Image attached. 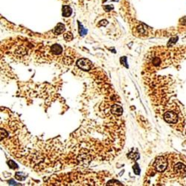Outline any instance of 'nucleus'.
Here are the masks:
<instances>
[{
	"label": "nucleus",
	"instance_id": "obj_8",
	"mask_svg": "<svg viewBox=\"0 0 186 186\" xmlns=\"http://www.w3.org/2000/svg\"><path fill=\"white\" fill-rule=\"evenodd\" d=\"M63 37H64V39L66 40V41H71L72 39H73V36H72V34H71V33H66V34H64V36H63Z\"/></svg>",
	"mask_w": 186,
	"mask_h": 186
},
{
	"label": "nucleus",
	"instance_id": "obj_10",
	"mask_svg": "<svg viewBox=\"0 0 186 186\" xmlns=\"http://www.w3.org/2000/svg\"><path fill=\"white\" fill-rule=\"evenodd\" d=\"M133 170H134V172H135L136 174H139V173H140V169H139L138 165H135L133 166Z\"/></svg>",
	"mask_w": 186,
	"mask_h": 186
},
{
	"label": "nucleus",
	"instance_id": "obj_1",
	"mask_svg": "<svg viewBox=\"0 0 186 186\" xmlns=\"http://www.w3.org/2000/svg\"><path fill=\"white\" fill-rule=\"evenodd\" d=\"M154 166L156 168V170L158 172H163L164 171L166 170L167 167H168V162L167 159L163 157V156H159L158 157L156 161H155V164Z\"/></svg>",
	"mask_w": 186,
	"mask_h": 186
},
{
	"label": "nucleus",
	"instance_id": "obj_5",
	"mask_svg": "<svg viewBox=\"0 0 186 186\" xmlns=\"http://www.w3.org/2000/svg\"><path fill=\"white\" fill-rule=\"evenodd\" d=\"M112 113H114V114H116L118 115H120L122 114L123 110H122V108L120 107V106L115 105V106H113V107H112Z\"/></svg>",
	"mask_w": 186,
	"mask_h": 186
},
{
	"label": "nucleus",
	"instance_id": "obj_6",
	"mask_svg": "<svg viewBox=\"0 0 186 186\" xmlns=\"http://www.w3.org/2000/svg\"><path fill=\"white\" fill-rule=\"evenodd\" d=\"M65 31V27H64V25H62V24H58L57 26H56V28L55 29V34H61V33H63V31Z\"/></svg>",
	"mask_w": 186,
	"mask_h": 186
},
{
	"label": "nucleus",
	"instance_id": "obj_2",
	"mask_svg": "<svg viewBox=\"0 0 186 186\" xmlns=\"http://www.w3.org/2000/svg\"><path fill=\"white\" fill-rule=\"evenodd\" d=\"M77 64L79 66V68H81L82 70H84V71H89V70H90L91 68H92V63L88 59H86V58L80 59L77 61Z\"/></svg>",
	"mask_w": 186,
	"mask_h": 186
},
{
	"label": "nucleus",
	"instance_id": "obj_11",
	"mask_svg": "<svg viewBox=\"0 0 186 186\" xmlns=\"http://www.w3.org/2000/svg\"><path fill=\"white\" fill-rule=\"evenodd\" d=\"M121 63H123V65H124V66L128 67V66H127V58H126L125 57H121Z\"/></svg>",
	"mask_w": 186,
	"mask_h": 186
},
{
	"label": "nucleus",
	"instance_id": "obj_3",
	"mask_svg": "<svg viewBox=\"0 0 186 186\" xmlns=\"http://www.w3.org/2000/svg\"><path fill=\"white\" fill-rule=\"evenodd\" d=\"M177 115L173 112H166L164 115V119L171 124H174L177 121Z\"/></svg>",
	"mask_w": 186,
	"mask_h": 186
},
{
	"label": "nucleus",
	"instance_id": "obj_7",
	"mask_svg": "<svg viewBox=\"0 0 186 186\" xmlns=\"http://www.w3.org/2000/svg\"><path fill=\"white\" fill-rule=\"evenodd\" d=\"M72 14V9L69 6H63V15L64 16H69Z\"/></svg>",
	"mask_w": 186,
	"mask_h": 186
},
{
	"label": "nucleus",
	"instance_id": "obj_9",
	"mask_svg": "<svg viewBox=\"0 0 186 186\" xmlns=\"http://www.w3.org/2000/svg\"><path fill=\"white\" fill-rule=\"evenodd\" d=\"M79 27H80V29H79L80 34H81V35H84V34H86V29H84L83 28V26H82L81 25H80V24H79Z\"/></svg>",
	"mask_w": 186,
	"mask_h": 186
},
{
	"label": "nucleus",
	"instance_id": "obj_4",
	"mask_svg": "<svg viewBox=\"0 0 186 186\" xmlns=\"http://www.w3.org/2000/svg\"><path fill=\"white\" fill-rule=\"evenodd\" d=\"M51 52L53 53V54L58 55H60L61 53L63 52V48L59 45H54L51 48Z\"/></svg>",
	"mask_w": 186,
	"mask_h": 186
}]
</instances>
